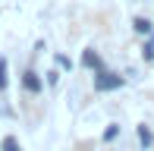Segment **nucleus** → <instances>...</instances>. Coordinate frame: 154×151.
<instances>
[{
  "mask_svg": "<svg viewBox=\"0 0 154 151\" xmlns=\"http://www.w3.org/2000/svg\"><path fill=\"white\" fill-rule=\"evenodd\" d=\"M57 66L60 69H72V60H69L66 54H57Z\"/></svg>",
  "mask_w": 154,
  "mask_h": 151,
  "instance_id": "nucleus-11",
  "label": "nucleus"
},
{
  "mask_svg": "<svg viewBox=\"0 0 154 151\" xmlns=\"http://www.w3.org/2000/svg\"><path fill=\"white\" fill-rule=\"evenodd\" d=\"M138 142H142V148H151L154 145V132H151V126H138Z\"/></svg>",
  "mask_w": 154,
  "mask_h": 151,
  "instance_id": "nucleus-5",
  "label": "nucleus"
},
{
  "mask_svg": "<svg viewBox=\"0 0 154 151\" xmlns=\"http://www.w3.org/2000/svg\"><path fill=\"white\" fill-rule=\"evenodd\" d=\"M132 32H135V35H151V32H154V22L145 19V16H135V19H132Z\"/></svg>",
  "mask_w": 154,
  "mask_h": 151,
  "instance_id": "nucleus-4",
  "label": "nucleus"
},
{
  "mask_svg": "<svg viewBox=\"0 0 154 151\" xmlns=\"http://www.w3.org/2000/svg\"><path fill=\"white\" fill-rule=\"evenodd\" d=\"M82 66L91 69V72H97V69H104V60H101V54H97V51L88 47V51H82Z\"/></svg>",
  "mask_w": 154,
  "mask_h": 151,
  "instance_id": "nucleus-3",
  "label": "nucleus"
},
{
  "mask_svg": "<svg viewBox=\"0 0 154 151\" xmlns=\"http://www.w3.org/2000/svg\"><path fill=\"white\" fill-rule=\"evenodd\" d=\"M44 85H51V88H57V85H60V72H57V69H51V72H44Z\"/></svg>",
  "mask_w": 154,
  "mask_h": 151,
  "instance_id": "nucleus-10",
  "label": "nucleus"
},
{
  "mask_svg": "<svg viewBox=\"0 0 154 151\" xmlns=\"http://www.w3.org/2000/svg\"><path fill=\"white\" fill-rule=\"evenodd\" d=\"M6 85H10V60L0 57V91H6Z\"/></svg>",
  "mask_w": 154,
  "mask_h": 151,
  "instance_id": "nucleus-6",
  "label": "nucleus"
},
{
  "mask_svg": "<svg viewBox=\"0 0 154 151\" xmlns=\"http://www.w3.org/2000/svg\"><path fill=\"white\" fill-rule=\"evenodd\" d=\"M0 151H22V145H19L16 135H6V139L0 142Z\"/></svg>",
  "mask_w": 154,
  "mask_h": 151,
  "instance_id": "nucleus-8",
  "label": "nucleus"
},
{
  "mask_svg": "<svg viewBox=\"0 0 154 151\" xmlns=\"http://www.w3.org/2000/svg\"><path fill=\"white\" fill-rule=\"evenodd\" d=\"M116 135H120V126H116V123H110V126L104 129V135H101V139H104V142H113Z\"/></svg>",
  "mask_w": 154,
  "mask_h": 151,
  "instance_id": "nucleus-9",
  "label": "nucleus"
},
{
  "mask_svg": "<svg viewBox=\"0 0 154 151\" xmlns=\"http://www.w3.org/2000/svg\"><path fill=\"white\" fill-rule=\"evenodd\" d=\"M123 85H126V76L107 69V66L94 72V91H116V88H123Z\"/></svg>",
  "mask_w": 154,
  "mask_h": 151,
  "instance_id": "nucleus-1",
  "label": "nucleus"
},
{
  "mask_svg": "<svg viewBox=\"0 0 154 151\" xmlns=\"http://www.w3.org/2000/svg\"><path fill=\"white\" fill-rule=\"evenodd\" d=\"M22 88H25L29 94H41V91H44V79H41L35 69H25V72H22Z\"/></svg>",
  "mask_w": 154,
  "mask_h": 151,
  "instance_id": "nucleus-2",
  "label": "nucleus"
},
{
  "mask_svg": "<svg viewBox=\"0 0 154 151\" xmlns=\"http://www.w3.org/2000/svg\"><path fill=\"white\" fill-rule=\"evenodd\" d=\"M142 57H145V63H154V32L148 35V41H145V47H142Z\"/></svg>",
  "mask_w": 154,
  "mask_h": 151,
  "instance_id": "nucleus-7",
  "label": "nucleus"
}]
</instances>
